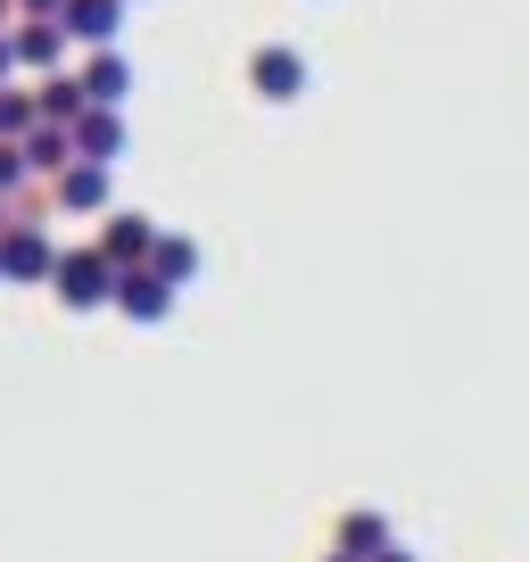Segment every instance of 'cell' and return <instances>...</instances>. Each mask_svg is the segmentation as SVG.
<instances>
[{"label":"cell","mask_w":529,"mask_h":562,"mask_svg":"<svg viewBox=\"0 0 529 562\" xmlns=\"http://www.w3.org/2000/svg\"><path fill=\"white\" fill-rule=\"evenodd\" d=\"M116 265L100 257V248H67V257H58V306H67V315H100V306H116Z\"/></svg>","instance_id":"cell-1"},{"label":"cell","mask_w":529,"mask_h":562,"mask_svg":"<svg viewBox=\"0 0 529 562\" xmlns=\"http://www.w3.org/2000/svg\"><path fill=\"white\" fill-rule=\"evenodd\" d=\"M58 257H67V248L50 240V224L25 215V224L0 240V281H58Z\"/></svg>","instance_id":"cell-2"},{"label":"cell","mask_w":529,"mask_h":562,"mask_svg":"<svg viewBox=\"0 0 529 562\" xmlns=\"http://www.w3.org/2000/svg\"><path fill=\"white\" fill-rule=\"evenodd\" d=\"M248 91L273 100V108H290L306 91V58L290 50V42H257V50H248Z\"/></svg>","instance_id":"cell-3"},{"label":"cell","mask_w":529,"mask_h":562,"mask_svg":"<svg viewBox=\"0 0 529 562\" xmlns=\"http://www.w3.org/2000/svg\"><path fill=\"white\" fill-rule=\"evenodd\" d=\"M91 248H100V257L116 265V273H133V265H149V257H158V215L116 207V215L100 224V240H91Z\"/></svg>","instance_id":"cell-4"},{"label":"cell","mask_w":529,"mask_h":562,"mask_svg":"<svg viewBox=\"0 0 529 562\" xmlns=\"http://www.w3.org/2000/svg\"><path fill=\"white\" fill-rule=\"evenodd\" d=\"M175 306H182V290H175V281H158L149 265H133V273L116 281V315H133V323H166Z\"/></svg>","instance_id":"cell-5"},{"label":"cell","mask_w":529,"mask_h":562,"mask_svg":"<svg viewBox=\"0 0 529 562\" xmlns=\"http://www.w3.org/2000/svg\"><path fill=\"white\" fill-rule=\"evenodd\" d=\"M133 83H142V67H133L124 50H91V67H83V100L91 108H116V116H124Z\"/></svg>","instance_id":"cell-6"},{"label":"cell","mask_w":529,"mask_h":562,"mask_svg":"<svg viewBox=\"0 0 529 562\" xmlns=\"http://www.w3.org/2000/svg\"><path fill=\"white\" fill-rule=\"evenodd\" d=\"M124 18H133V9H124V0H67V42H91V50H116V34H124Z\"/></svg>","instance_id":"cell-7"},{"label":"cell","mask_w":529,"mask_h":562,"mask_svg":"<svg viewBox=\"0 0 529 562\" xmlns=\"http://www.w3.org/2000/svg\"><path fill=\"white\" fill-rule=\"evenodd\" d=\"M331 546H339V554H356V562H381L389 546H397V529H389L381 513H364V505H356V513H339Z\"/></svg>","instance_id":"cell-8"},{"label":"cell","mask_w":529,"mask_h":562,"mask_svg":"<svg viewBox=\"0 0 529 562\" xmlns=\"http://www.w3.org/2000/svg\"><path fill=\"white\" fill-rule=\"evenodd\" d=\"M50 199L67 215H116V207H108V166H67V175L50 182Z\"/></svg>","instance_id":"cell-9"},{"label":"cell","mask_w":529,"mask_h":562,"mask_svg":"<svg viewBox=\"0 0 529 562\" xmlns=\"http://www.w3.org/2000/svg\"><path fill=\"white\" fill-rule=\"evenodd\" d=\"M75 158L83 166H116L124 158V116L116 108H91V116L75 124Z\"/></svg>","instance_id":"cell-10"},{"label":"cell","mask_w":529,"mask_h":562,"mask_svg":"<svg viewBox=\"0 0 529 562\" xmlns=\"http://www.w3.org/2000/svg\"><path fill=\"white\" fill-rule=\"evenodd\" d=\"M9 42H18V67H34L42 83H50V75H58V58H67V25H42V18H25Z\"/></svg>","instance_id":"cell-11"},{"label":"cell","mask_w":529,"mask_h":562,"mask_svg":"<svg viewBox=\"0 0 529 562\" xmlns=\"http://www.w3.org/2000/svg\"><path fill=\"white\" fill-rule=\"evenodd\" d=\"M34 100H42V124H83L91 116V100H83V75H50V83H34Z\"/></svg>","instance_id":"cell-12"},{"label":"cell","mask_w":529,"mask_h":562,"mask_svg":"<svg viewBox=\"0 0 529 562\" xmlns=\"http://www.w3.org/2000/svg\"><path fill=\"white\" fill-rule=\"evenodd\" d=\"M25 166H34V175H67V166H83V158H75V133H67V124H42V133L34 140H25Z\"/></svg>","instance_id":"cell-13"},{"label":"cell","mask_w":529,"mask_h":562,"mask_svg":"<svg viewBox=\"0 0 529 562\" xmlns=\"http://www.w3.org/2000/svg\"><path fill=\"white\" fill-rule=\"evenodd\" d=\"M149 273L175 281V290H191V281H199V240H182V232H158V257H149Z\"/></svg>","instance_id":"cell-14"},{"label":"cell","mask_w":529,"mask_h":562,"mask_svg":"<svg viewBox=\"0 0 529 562\" xmlns=\"http://www.w3.org/2000/svg\"><path fill=\"white\" fill-rule=\"evenodd\" d=\"M34 133H42V100H34V91H0V140H18V149H25Z\"/></svg>","instance_id":"cell-15"},{"label":"cell","mask_w":529,"mask_h":562,"mask_svg":"<svg viewBox=\"0 0 529 562\" xmlns=\"http://www.w3.org/2000/svg\"><path fill=\"white\" fill-rule=\"evenodd\" d=\"M25 182H34V166H25V149H18V140H0V199H18Z\"/></svg>","instance_id":"cell-16"},{"label":"cell","mask_w":529,"mask_h":562,"mask_svg":"<svg viewBox=\"0 0 529 562\" xmlns=\"http://www.w3.org/2000/svg\"><path fill=\"white\" fill-rule=\"evenodd\" d=\"M18 9H25V18H42V25H58V18H67V0H18Z\"/></svg>","instance_id":"cell-17"},{"label":"cell","mask_w":529,"mask_h":562,"mask_svg":"<svg viewBox=\"0 0 529 562\" xmlns=\"http://www.w3.org/2000/svg\"><path fill=\"white\" fill-rule=\"evenodd\" d=\"M9 75H18V42L0 34V91H9Z\"/></svg>","instance_id":"cell-18"},{"label":"cell","mask_w":529,"mask_h":562,"mask_svg":"<svg viewBox=\"0 0 529 562\" xmlns=\"http://www.w3.org/2000/svg\"><path fill=\"white\" fill-rule=\"evenodd\" d=\"M381 562H423V554H406V546H389V554H381Z\"/></svg>","instance_id":"cell-19"},{"label":"cell","mask_w":529,"mask_h":562,"mask_svg":"<svg viewBox=\"0 0 529 562\" xmlns=\"http://www.w3.org/2000/svg\"><path fill=\"white\" fill-rule=\"evenodd\" d=\"M9 18H18V0H0V34H9Z\"/></svg>","instance_id":"cell-20"},{"label":"cell","mask_w":529,"mask_h":562,"mask_svg":"<svg viewBox=\"0 0 529 562\" xmlns=\"http://www.w3.org/2000/svg\"><path fill=\"white\" fill-rule=\"evenodd\" d=\"M323 562H356V554H339V546H331V554H323Z\"/></svg>","instance_id":"cell-21"},{"label":"cell","mask_w":529,"mask_h":562,"mask_svg":"<svg viewBox=\"0 0 529 562\" xmlns=\"http://www.w3.org/2000/svg\"><path fill=\"white\" fill-rule=\"evenodd\" d=\"M124 9H133V0H124Z\"/></svg>","instance_id":"cell-22"}]
</instances>
